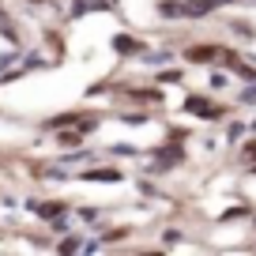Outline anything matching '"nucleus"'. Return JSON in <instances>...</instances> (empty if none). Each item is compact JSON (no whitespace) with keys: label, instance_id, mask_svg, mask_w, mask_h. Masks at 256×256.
Returning a JSON list of instances; mask_svg holds the SVG:
<instances>
[{"label":"nucleus","instance_id":"f257e3e1","mask_svg":"<svg viewBox=\"0 0 256 256\" xmlns=\"http://www.w3.org/2000/svg\"><path fill=\"white\" fill-rule=\"evenodd\" d=\"M147 158H151V166H147V174H151V177L174 174V170L184 162V147H181V144H174V140H166V144L151 147V151H147Z\"/></svg>","mask_w":256,"mask_h":256},{"label":"nucleus","instance_id":"f03ea898","mask_svg":"<svg viewBox=\"0 0 256 256\" xmlns=\"http://www.w3.org/2000/svg\"><path fill=\"white\" fill-rule=\"evenodd\" d=\"M181 110H184V113H192V117H200V120H222V117H226V106L211 102L208 94H188Z\"/></svg>","mask_w":256,"mask_h":256},{"label":"nucleus","instance_id":"7ed1b4c3","mask_svg":"<svg viewBox=\"0 0 256 256\" xmlns=\"http://www.w3.org/2000/svg\"><path fill=\"white\" fill-rule=\"evenodd\" d=\"M76 181H83V184H124V170H117V166H83L80 174H76Z\"/></svg>","mask_w":256,"mask_h":256},{"label":"nucleus","instance_id":"20e7f679","mask_svg":"<svg viewBox=\"0 0 256 256\" xmlns=\"http://www.w3.org/2000/svg\"><path fill=\"white\" fill-rule=\"evenodd\" d=\"M218 53H222V46L218 42H192V46H184V64H196V68H204V64H218Z\"/></svg>","mask_w":256,"mask_h":256},{"label":"nucleus","instance_id":"39448f33","mask_svg":"<svg viewBox=\"0 0 256 256\" xmlns=\"http://www.w3.org/2000/svg\"><path fill=\"white\" fill-rule=\"evenodd\" d=\"M26 211L38 215L42 222H49V218H56V215H72V204L68 200H26Z\"/></svg>","mask_w":256,"mask_h":256},{"label":"nucleus","instance_id":"423d86ee","mask_svg":"<svg viewBox=\"0 0 256 256\" xmlns=\"http://www.w3.org/2000/svg\"><path fill=\"white\" fill-rule=\"evenodd\" d=\"M110 49H113V56H140L147 49V42H140L136 34H113Z\"/></svg>","mask_w":256,"mask_h":256},{"label":"nucleus","instance_id":"0eeeda50","mask_svg":"<svg viewBox=\"0 0 256 256\" xmlns=\"http://www.w3.org/2000/svg\"><path fill=\"white\" fill-rule=\"evenodd\" d=\"M117 94L132 98V102H144V106H158L162 102V90L158 87H113Z\"/></svg>","mask_w":256,"mask_h":256},{"label":"nucleus","instance_id":"6e6552de","mask_svg":"<svg viewBox=\"0 0 256 256\" xmlns=\"http://www.w3.org/2000/svg\"><path fill=\"white\" fill-rule=\"evenodd\" d=\"M110 8H113L110 0H72V8H68V19L90 16V12H110Z\"/></svg>","mask_w":256,"mask_h":256},{"label":"nucleus","instance_id":"1a4fd4ad","mask_svg":"<svg viewBox=\"0 0 256 256\" xmlns=\"http://www.w3.org/2000/svg\"><path fill=\"white\" fill-rule=\"evenodd\" d=\"M53 140H56V147H60V151H68V147H80L87 136H83V132H80L76 124H68V128H56V132H53Z\"/></svg>","mask_w":256,"mask_h":256},{"label":"nucleus","instance_id":"9d476101","mask_svg":"<svg viewBox=\"0 0 256 256\" xmlns=\"http://www.w3.org/2000/svg\"><path fill=\"white\" fill-rule=\"evenodd\" d=\"M98 154L90 151V147H68L64 151V158H60V166H90Z\"/></svg>","mask_w":256,"mask_h":256},{"label":"nucleus","instance_id":"9b49d317","mask_svg":"<svg viewBox=\"0 0 256 256\" xmlns=\"http://www.w3.org/2000/svg\"><path fill=\"white\" fill-rule=\"evenodd\" d=\"M80 120H83V113H80V110H68V113H56V117H46V120H42V128H46V132H56V128L80 124Z\"/></svg>","mask_w":256,"mask_h":256},{"label":"nucleus","instance_id":"f8f14e48","mask_svg":"<svg viewBox=\"0 0 256 256\" xmlns=\"http://www.w3.org/2000/svg\"><path fill=\"white\" fill-rule=\"evenodd\" d=\"M128 234H132V226H106L98 234V241L102 245H120V241H128Z\"/></svg>","mask_w":256,"mask_h":256},{"label":"nucleus","instance_id":"ddd939ff","mask_svg":"<svg viewBox=\"0 0 256 256\" xmlns=\"http://www.w3.org/2000/svg\"><path fill=\"white\" fill-rule=\"evenodd\" d=\"M140 60H144L147 68H162V64L174 60V53H170V49H154V53H151V49H144V53H140Z\"/></svg>","mask_w":256,"mask_h":256},{"label":"nucleus","instance_id":"4468645a","mask_svg":"<svg viewBox=\"0 0 256 256\" xmlns=\"http://www.w3.org/2000/svg\"><path fill=\"white\" fill-rule=\"evenodd\" d=\"M154 8H158V19H166V23H174V19H184V16H181V0H158Z\"/></svg>","mask_w":256,"mask_h":256},{"label":"nucleus","instance_id":"2eb2a0df","mask_svg":"<svg viewBox=\"0 0 256 256\" xmlns=\"http://www.w3.org/2000/svg\"><path fill=\"white\" fill-rule=\"evenodd\" d=\"M56 252H83V234H68V238L56 241Z\"/></svg>","mask_w":256,"mask_h":256},{"label":"nucleus","instance_id":"dca6fc26","mask_svg":"<svg viewBox=\"0 0 256 256\" xmlns=\"http://www.w3.org/2000/svg\"><path fill=\"white\" fill-rule=\"evenodd\" d=\"M102 215H106L102 208H76V218H80L83 226H94V222H98Z\"/></svg>","mask_w":256,"mask_h":256},{"label":"nucleus","instance_id":"f3484780","mask_svg":"<svg viewBox=\"0 0 256 256\" xmlns=\"http://www.w3.org/2000/svg\"><path fill=\"white\" fill-rule=\"evenodd\" d=\"M110 154H120V158H140L144 151H140V147H132V144H113Z\"/></svg>","mask_w":256,"mask_h":256},{"label":"nucleus","instance_id":"a211bd4d","mask_svg":"<svg viewBox=\"0 0 256 256\" xmlns=\"http://www.w3.org/2000/svg\"><path fill=\"white\" fill-rule=\"evenodd\" d=\"M245 215H252V208H248V204H238V208L222 211V222H234V218H245Z\"/></svg>","mask_w":256,"mask_h":256},{"label":"nucleus","instance_id":"6ab92c4d","mask_svg":"<svg viewBox=\"0 0 256 256\" xmlns=\"http://www.w3.org/2000/svg\"><path fill=\"white\" fill-rule=\"evenodd\" d=\"M19 60H23V53H19V49H8V53H0V72H8V68H16Z\"/></svg>","mask_w":256,"mask_h":256},{"label":"nucleus","instance_id":"aec40b11","mask_svg":"<svg viewBox=\"0 0 256 256\" xmlns=\"http://www.w3.org/2000/svg\"><path fill=\"white\" fill-rule=\"evenodd\" d=\"M120 120H124V124H151V113L132 110V113H120Z\"/></svg>","mask_w":256,"mask_h":256},{"label":"nucleus","instance_id":"412c9836","mask_svg":"<svg viewBox=\"0 0 256 256\" xmlns=\"http://www.w3.org/2000/svg\"><path fill=\"white\" fill-rule=\"evenodd\" d=\"M154 80H158V83H181V80H184V72H181V68H162Z\"/></svg>","mask_w":256,"mask_h":256},{"label":"nucleus","instance_id":"4be33fe9","mask_svg":"<svg viewBox=\"0 0 256 256\" xmlns=\"http://www.w3.org/2000/svg\"><path fill=\"white\" fill-rule=\"evenodd\" d=\"M113 90V83L110 80H102V83H94V87H87V98H98V94H110Z\"/></svg>","mask_w":256,"mask_h":256},{"label":"nucleus","instance_id":"5701e85b","mask_svg":"<svg viewBox=\"0 0 256 256\" xmlns=\"http://www.w3.org/2000/svg\"><path fill=\"white\" fill-rule=\"evenodd\" d=\"M241 162H256V140H248V144L241 147Z\"/></svg>","mask_w":256,"mask_h":256},{"label":"nucleus","instance_id":"b1692460","mask_svg":"<svg viewBox=\"0 0 256 256\" xmlns=\"http://www.w3.org/2000/svg\"><path fill=\"white\" fill-rule=\"evenodd\" d=\"M177 241H181V230H174V226L162 230V245H177Z\"/></svg>","mask_w":256,"mask_h":256},{"label":"nucleus","instance_id":"393cba45","mask_svg":"<svg viewBox=\"0 0 256 256\" xmlns=\"http://www.w3.org/2000/svg\"><path fill=\"white\" fill-rule=\"evenodd\" d=\"M46 42H49V46H53V49H56V56H60V53H64V42H60V34H53V30H46Z\"/></svg>","mask_w":256,"mask_h":256},{"label":"nucleus","instance_id":"a878e982","mask_svg":"<svg viewBox=\"0 0 256 256\" xmlns=\"http://www.w3.org/2000/svg\"><path fill=\"white\" fill-rule=\"evenodd\" d=\"M226 136H230V144H234V140H241V136H245V124H241V120H234V124H230V132H226Z\"/></svg>","mask_w":256,"mask_h":256},{"label":"nucleus","instance_id":"bb28decb","mask_svg":"<svg viewBox=\"0 0 256 256\" xmlns=\"http://www.w3.org/2000/svg\"><path fill=\"white\" fill-rule=\"evenodd\" d=\"M226 87V72H211V90H222Z\"/></svg>","mask_w":256,"mask_h":256},{"label":"nucleus","instance_id":"cd10ccee","mask_svg":"<svg viewBox=\"0 0 256 256\" xmlns=\"http://www.w3.org/2000/svg\"><path fill=\"white\" fill-rule=\"evenodd\" d=\"M238 102H256V83H252V87H245V90H241V94H238Z\"/></svg>","mask_w":256,"mask_h":256},{"label":"nucleus","instance_id":"c85d7f7f","mask_svg":"<svg viewBox=\"0 0 256 256\" xmlns=\"http://www.w3.org/2000/svg\"><path fill=\"white\" fill-rule=\"evenodd\" d=\"M26 4H34V8H38V4H53V0H26Z\"/></svg>","mask_w":256,"mask_h":256},{"label":"nucleus","instance_id":"c756f323","mask_svg":"<svg viewBox=\"0 0 256 256\" xmlns=\"http://www.w3.org/2000/svg\"><path fill=\"white\" fill-rule=\"evenodd\" d=\"M110 4H113V8H117V4H120V0H110Z\"/></svg>","mask_w":256,"mask_h":256}]
</instances>
